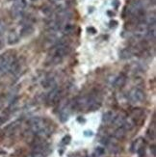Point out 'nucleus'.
Listing matches in <instances>:
<instances>
[{
    "label": "nucleus",
    "instance_id": "1",
    "mask_svg": "<svg viewBox=\"0 0 156 157\" xmlns=\"http://www.w3.org/2000/svg\"><path fill=\"white\" fill-rule=\"evenodd\" d=\"M71 50L70 45L67 42H60L56 44L51 49L48 54L46 63L48 65H58L69 55Z\"/></svg>",
    "mask_w": 156,
    "mask_h": 157
},
{
    "label": "nucleus",
    "instance_id": "2",
    "mask_svg": "<svg viewBox=\"0 0 156 157\" xmlns=\"http://www.w3.org/2000/svg\"><path fill=\"white\" fill-rule=\"evenodd\" d=\"M28 128L29 130L40 138H47L51 135V128L45 119L43 118H32L28 121Z\"/></svg>",
    "mask_w": 156,
    "mask_h": 157
},
{
    "label": "nucleus",
    "instance_id": "3",
    "mask_svg": "<svg viewBox=\"0 0 156 157\" xmlns=\"http://www.w3.org/2000/svg\"><path fill=\"white\" fill-rule=\"evenodd\" d=\"M16 60V53L13 51H6L1 54L0 55V74H5L10 71V69Z\"/></svg>",
    "mask_w": 156,
    "mask_h": 157
},
{
    "label": "nucleus",
    "instance_id": "4",
    "mask_svg": "<svg viewBox=\"0 0 156 157\" xmlns=\"http://www.w3.org/2000/svg\"><path fill=\"white\" fill-rule=\"evenodd\" d=\"M63 98V90L60 88L54 87L46 95V102L49 105H55Z\"/></svg>",
    "mask_w": 156,
    "mask_h": 157
},
{
    "label": "nucleus",
    "instance_id": "5",
    "mask_svg": "<svg viewBox=\"0 0 156 157\" xmlns=\"http://www.w3.org/2000/svg\"><path fill=\"white\" fill-rule=\"evenodd\" d=\"M128 98L134 103H138V102H142L145 99V93L140 88H134L129 92Z\"/></svg>",
    "mask_w": 156,
    "mask_h": 157
},
{
    "label": "nucleus",
    "instance_id": "6",
    "mask_svg": "<svg viewBox=\"0 0 156 157\" xmlns=\"http://www.w3.org/2000/svg\"><path fill=\"white\" fill-rule=\"evenodd\" d=\"M126 132H127L126 129H125L123 125H120V126H119V127L116 129V131L114 132V136H115V137H116L117 139L121 140V139H124V138L125 137Z\"/></svg>",
    "mask_w": 156,
    "mask_h": 157
},
{
    "label": "nucleus",
    "instance_id": "7",
    "mask_svg": "<svg viewBox=\"0 0 156 157\" xmlns=\"http://www.w3.org/2000/svg\"><path fill=\"white\" fill-rule=\"evenodd\" d=\"M125 82H126V76L124 75V73H121V74H120V75L116 79H115L114 86L116 87V88H121L125 84Z\"/></svg>",
    "mask_w": 156,
    "mask_h": 157
},
{
    "label": "nucleus",
    "instance_id": "8",
    "mask_svg": "<svg viewBox=\"0 0 156 157\" xmlns=\"http://www.w3.org/2000/svg\"><path fill=\"white\" fill-rule=\"evenodd\" d=\"M55 79L53 77H46L44 79V81L42 82V85L44 87V88H51V87H54L55 86Z\"/></svg>",
    "mask_w": 156,
    "mask_h": 157
},
{
    "label": "nucleus",
    "instance_id": "9",
    "mask_svg": "<svg viewBox=\"0 0 156 157\" xmlns=\"http://www.w3.org/2000/svg\"><path fill=\"white\" fill-rule=\"evenodd\" d=\"M18 36L15 32H11L8 36V44H15L18 42Z\"/></svg>",
    "mask_w": 156,
    "mask_h": 157
},
{
    "label": "nucleus",
    "instance_id": "10",
    "mask_svg": "<svg viewBox=\"0 0 156 157\" xmlns=\"http://www.w3.org/2000/svg\"><path fill=\"white\" fill-rule=\"evenodd\" d=\"M120 58L121 59H128V58H130L132 55H133V53H132V51H131V49L130 48H124V49H123L120 51Z\"/></svg>",
    "mask_w": 156,
    "mask_h": 157
},
{
    "label": "nucleus",
    "instance_id": "11",
    "mask_svg": "<svg viewBox=\"0 0 156 157\" xmlns=\"http://www.w3.org/2000/svg\"><path fill=\"white\" fill-rule=\"evenodd\" d=\"M114 113L113 112H107L103 115V121L105 122H111L114 117Z\"/></svg>",
    "mask_w": 156,
    "mask_h": 157
},
{
    "label": "nucleus",
    "instance_id": "12",
    "mask_svg": "<svg viewBox=\"0 0 156 157\" xmlns=\"http://www.w3.org/2000/svg\"><path fill=\"white\" fill-rule=\"evenodd\" d=\"M7 120H8V114L7 113H4L3 115L0 116V125L3 124Z\"/></svg>",
    "mask_w": 156,
    "mask_h": 157
},
{
    "label": "nucleus",
    "instance_id": "13",
    "mask_svg": "<svg viewBox=\"0 0 156 157\" xmlns=\"http://www.w3.org/2000/svg\"><path fill=\"white\" fill-rule=\"evenodd\" d=\"M45 154H43V153H40V152H35L33 151L28 157H44Z\"/></svg>",
    "mask_w": 156,
    "mask_h": 157
},
{
    "label": "nucleus",
    "instance_id": "14",
    "mask_svg": "<svg viewBox=\"0 0 156 157\" xmlns=\"http://www.w3.org/2000/svg\"><path fill=\"white\" fill-rule=\"evenodd\" d=\"M96 151H97V155H101V154H103V153H104L105 151H104V148H103V147H97Z\"/></svg>",
    "mask_w": 156,
    "mask_h": 157
},
{
    "label": "nucleus",
    "instance_id": "15",
    "mask_svg": "<svg viewBox=\"0 0 156 157\" xmlns=\"http://www.w3.org/2000/svg\"><path fill=\"white\" fill-rule=\"evenodd\" d=\"M3 46H4V40L2 37H0V49H1Z\"/></svg>",
    "mask_w": 156,
    "mask_h": 157
},
{
    "label": "nucleus",
    "instance_id": "16",
    "mask_svg": "<svg viewBox=\"0 0 156 157\" xmlns=\"http://www.w3.org/2000/svg\"><path fill=\"white\" fill-rule=\"evenodd\" d=\"M70 157H89V156H83V155H81L80 153H75L74 155H71Z\"/></svg>",
    "mask_w": 156,
    "mask_h": 157
},
{
    "label": "nucleus",
    "instance_id": "17",
    "mask_svg": "<svg viewBox=\"0 0 156 157\" xmlns=\"http://www.w3.org/2000/svg\"><path fill=\"white\" fill-rule=\"evenodd\" d=\"M113 5H115L116 7H118V6H119V1H118V0H115V1L113 2Z\"/></svg>",
    "mask_w": 156,
    "mask_h": 157
},
{
    "label": "nucleus",
    "instance_id": "18",
    "mask_svg": "<svg viewBox=\"0 0 156 157\" xmlns=\"http://www.w3.org/2000/svg\"><path fill=\"white\" fill-rule=\"evenodd\" d=\"M54 1H60V0H54Z\"/></svg>",
    "mask_w": 156,
    "mask_h": 157
}]
</instances>
